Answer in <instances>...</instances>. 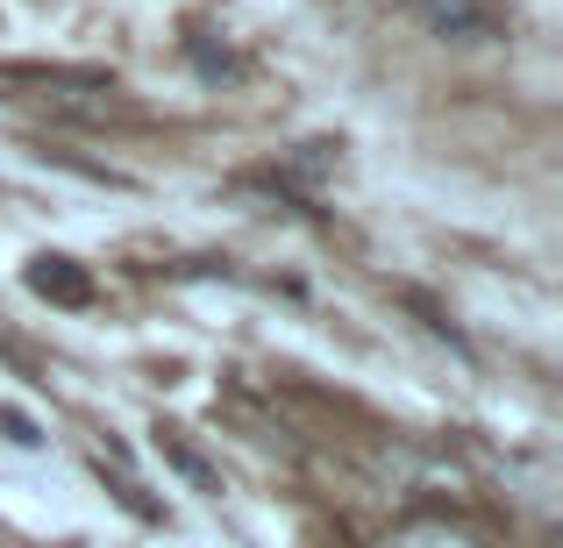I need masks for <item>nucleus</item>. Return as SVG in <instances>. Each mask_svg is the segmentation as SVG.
<instances>
[{"mask_svg":"<svg viewBox=\"0 0 563 548\" xmlns=\"http://www.w3.org/2000/svg\"><path fill=\"white\" fill-rule=\"evenodd\" d=\"M407 22H421L442 43H493L507 36V8L499 0H399Z\"/></svg>","mask_w":563,"mask_h":548,"instance_id":"f257e3e1","label":"nucleus"},{"mask_svg":"<svg viewBox=\"0 0 563 548\" xmlns=\"http://www.w3.org/2000/svg\"><path fill=\"white\" fill-rule=\"evenodd\" d=\"M0 86H36V93H108V65H14L0 57Z\"/></svg>","mask_w":563,"mask_h":548,"instance_id":"f03ea898","label":"nucleus"},{"mask_svg":"<svg viewBox=\"0 0 563 548\" xmlns=\"http://www.w3.org/2000/svg\"><path fill=\"white\" fill-rule=\"evenodd\" d=\"M29 292L51 306H93V278L71 257H29Z\"/></svg>","mask_w":563,"mask_h":548,"instance_id":"7ed1b4c3","label":"nucleus"},{"mask_svg":"<svg viewBox=\"0 0 563 548\" xmlns=\"http://www.w3.org/2000/svg\"><path fill=\"white\" fill-rule=\"evenodd\" d=\"M165 456H172V463H179V470H186V478H192V484H200V492H214V470H207V463H200V456H192V449H186V441H172V435H165Z\"/></svg>","mask_w":563,"mask_h":548,"instance_id":"20e7f679","label":"nucleus"}]
</instances>
